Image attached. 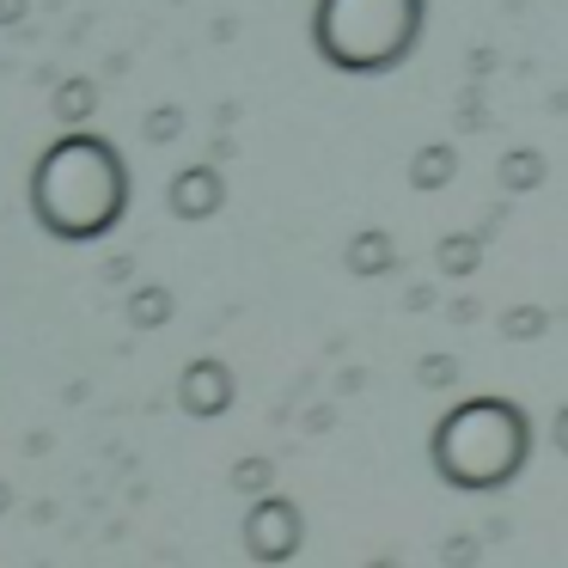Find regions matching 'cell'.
Instances as JSON below:
<instances>
[{
  "mask_svg": "<svg viewBox=\"0 0 568 568\" xmlns=\"http://www.w3.org/2000/svg\"><path fill=\"white\" fill-rule=\"evenodd\" d=\"M129 318H135L141 331H153V324H165V318H172V300H165V287H148V294H135Z\"/></svg>",
  "mask_w": 568,
  "mask_h": 568,
  "instance_id": "cell-10",
  "label": "cell"
},
{
  "mask_svg": "<svg viewBox=\"0 0 568 568\" xmlns=\"http://www.w3.org/2000/svg\"><path fill=\"white\" fill-rule=\"evenodd\" d=\"M348 270H355V275L392 270V239H385V233H361L355 245H348Z\"/></svg>",
  "mask_w": 568,
  "mask_h": 568,
  "instance_id": "cell-9",
  "label": "cell"
},
{
  "mask_svg": "<svg viewBox=\"0 0 568 568\" xmlns=\"http://www.w3.org/2000/svg\"><path fill=\"white\" fill-rule=\"evenodd\" d=\"M446 428H453V434H470V458L446 470V477L465 483V489L507 483V477L519 470V458H526V446H531L526 422H519L514 409L501 404V397H483V404H470V409H453V416H446Z\"/></svg>",
  "mask_w": 568,
  "mask_h": 568,
  "instance_id": "cell-3",
  "label": "cell"
},
{
  "mask_svg": "<svg viewBox=\"0 0 568 568\" xmlns=\"http://www.w3.org/2000/svg\"><path fill=\"white\" fill-rule=\"evenodd\" d=\"M153 141H165V135H172V129H178V111H160V116H153Z\"/></svg>",
  "mask_w": 568,
  "mask_h": 568,
  "instance_id": "cell-13",
  "label": "cell"
},
{
  "mask_svg": "<svg viewBox=\"0 0 568 568\" xmlns=\"http://www.w3.org/2000/svg\"><path fill=\"white\" fill-rule=\"evenodd\" d=\"M55 111H62V116H68V123H80V116H87V111H92V87H80V80H74V87H68V92H62V99H55Z\"/></svg>",
  "mask_w": 568,
  "mask_h": 568,
  "instance_id": "cell-12",
  "label": "cell"
},
{
  "mask_svg": "<svg viewBox=\"0 0 568 568\" xmlns=\"http://www.w3.org/2000/svg\"><path fill=\"white\" fill-rule=\"evenodd\" d=\"M470 263H477V239H446L440 245V270L446 275H465Z\"/></svg>",
  "mask_w": 568,
  "mask_h": 568,
  "instance_id": "cell-11",
  "label": "cell"
},
{
  "mask_svg": "<svg viewBox=\"0 0 568 568\" xmlns=\"http://www.w3.org/2000/svg\"><path fill=\"white\" fill-rule=\"evenodd\" d=\"M245 544H251L257 562H287L294 544H300V514L282 501V495L257 501V507H251V519H245Z\"/></svg>",
  "mask_w": 568,
  "mask_h": 568,
  "instance_id": "cell-4",
  "label": "cell"
},
{
  "mask_svg": "<svg viewBox=\"0 0 568 568\" xmlns=\"http://www.w3.org/2000/svg\"><path fill=\"white\" fill-rule=\"evenodd\" d=\"M556 434H562V446H568V416H562V428H556Z\"/></svg>",
  "mask_w": 568,
  "mask_h": 568,
  "instance_id": "cell-14",
  "label": "cell"
},
{
  "mask_svg": "<svg viewBox=\"0 0 568 568\" xmlns=\"http://www.w3.org/2000/svg\"><path fill=\"white\" fill-rule=\"evenodd\" d=\"M428 0H318L312 7V50L336 74H392L416 55Z\"/></svg>",
  "mask_w": 568,
  "mask_h": 568,
  "instance_id": "cell-2",
  "label": "cell"
},
{
  "mask_svg": "<svg viewBox=\"0 0 568 568\" xmlns=\"http://www.w3.org/2000/svg\"><path fill=\"white\" fill-rule=\"evenodd\" d=\"M178 397H184L190 416H221V409L233 404V373H226L221 361H196V367H184Z\"/></svg>",
  "mask_w": 568,
  "mask_h": 568,
  "instance_id": "cell-5",
  "label": "cell"
},
{
  "mask_svg": "<svg viewBox=\"0 0 568 568\" xmlns=\"http://www.w3.org/2000/svg\"><path fill=\"white\" fill-rule=\"evenodd\" d=\"M501 184H507V190L544 184V153H538V148H514V153L501 160Z\"/></svg>",
  "mask_w": 568,
  "mask_h": 568,
  "instance_id": "cell-8",
  "label": "cell"
},
{
  "mask_svg": "<svg viewBox=\"0 0 568 568\" xmlns=\"http://www.w3.org/2000/svg\"><path fill=\"white\" fill-rule=\"evenodd\" d=\"M129 209V172L104 135H62L31 172V214L55 239H104Z\"/></svg>",
  "mask_w": 568,
  "mask_h": 568,
  "instance_id": "cell-1",
  "label": "cell"
},
{
  "mask_svg": "<svg viewBox=\"0 0 568 568\" xmlns=\"http://www.w3.org/2000/svg\"><path fill=\"white\" fill-rule=\"evenodd\" d=\"M221 172L214 165H190V172L172 178V214H184V221H209L214 209H221Z\"/></svg>",
  "mask_w": 568,
  "mask_h": 568,
  "instance_id": "cell-6",
  "label": "cell"
},
{
  "mask_svg": "<svg viewBox=\"0 0 568 568\" xmlns=\"http://www.w3.org/2000/svg\"><path fill=\"white\" fill-rule=\"evenodd\" d=\"M453 172H458V153L446 148V141H434V148H422L416 160H409V184L416 190H440Z\"/></svg>",
  "mask_w": 568,
  "mask_h": 568,
  "instance_id": "cell-7",
  "label": "cell"
}]
</instances>
